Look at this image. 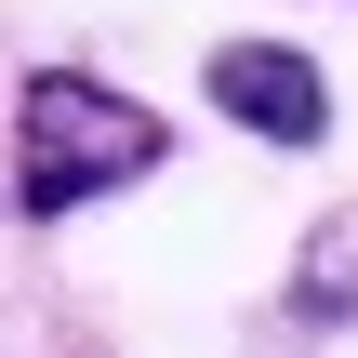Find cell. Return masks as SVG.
Returning a JSON list of instances; mask_svg holds the SVG:
<instances>
[{"mask_svg": "<svg viewBox=\"0 0 358 358\" xmlns=\"http://www.w3.org/2000/svg\"><path fill=\"white\" fill-rule=\"evenodd\" d=\"M173 159V120L93 66H27L13 80V159H0V199L13 226H66L93 199H133L146 173Z\"/></svg>", "mask_w": 358, "mask_h": 358, "instance_id": "1", "label": "cell"}, {"mask_svg": "<svg viewBox=\"0 0 358 358\" xmlns=\"http://www.w3.org/2000/svg\"><path fill=\"white\" fill-rule=\"evenodd\" d=\"M292 319H306V332H345L358 319V199H332V213L306 226V252H292Z\"/></svg>", "mask_w": 358, "mask_h": 358, "instance_id": "3", "label": "cell"}, {"mask_svg": "<svg viewBox=\"0 0 358 358\" xmlns=\"http://www.w3.org/2000/svg\"><path fill=\"white\" fill-rule=\"evenodd\" d=\"M199 93H213L252 146H279V159L332 146V80H319V53H292V40H213V53H199Z\"/></svg>", "mask_w": 358, "mask_h": 358, "instance_id": "2", "label": "cell"}]
</instances>
